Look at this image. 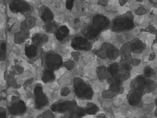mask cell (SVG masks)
<instances>
[{
	"label": "cell",
	"instance_id": "6da1fadb",
	"mask_svg": "<svg viewBox=\"0 0 157 118\" xmlns=\"http://www.w3.org/2000/svg\"><path fill=\"white\" fill-rule=\"evenodd\" d=\"M73 84L74 93L78 98L85 100H91L93 96V89L82 78L74 77Z\"/></svg>",
	"mask_w": 157,
	"mask_h": 118
},
{
	"label": "cell",
	"instance_id": "7a4b0ae2",
	"mask_svg": "<svg viewBox=\"0 0 157 118\" xmlns=\"http://www.w3.org/2000/svg\"><path fill=\"white\" fill-rule=\"evenodd\" d=\"M43 64L46 70L54 71L59 69L62 66L63 60L58 54L50 51L45 54L43 59Z\"/></svg>",
	"mask_w": 157,
	"mask_h": 118
},
{
	"label": "cell",
	"instance_id": "3957f363",
	"mask_svg": "<svg viewBox=\"0 0 157 118\" xmlns=\"http://www.w3.org/2000/svg\"><path fill=\"white\" fill-rule=\"evenodd\" d=\"M134 27V22L130 16L119 17L113 22L112 30L115 32H122L131 30Z\"/></svg>",
	"mask_w": 157,
	"mask_h": 118
},
{
	"label": "cell",
	"instance_id": "277c9868",
	"mask_svg": "<svg viewBox=\"0 0 157 118\" xmlns=\"http://www.w3.org/2000/svg\"><path fill=\"white\" fill-rule=\"evenodd\" d=\"M34 95L36 109H40L48 104V98L44 94L43 86L40 84H37L35 86L34 89Z\"/></svg>",
	"mask_w": 157,
	"mask_h": 118
},
{
	"label": "cell",
	"instance_id": "5b68a950",
	"mask_svg": "<svg viewBox=\"0 0 157 118\" xmlns=\"http://www.w3.org/2000/svg\"><path fill=\"white\" fill-rule=\"evenodd\" d=\"M77 106V104L75 100H63L54 103L51 106V109L53 112L65 113L70 112Z\"/></svg>",
	"mask_w": 157,
	"mask_h": 118
},
{
	"label": "cell",
	"instance_id": "8992f818",
	"mask_svg": "<svg viewBox=\"0 0 157 118\" xmlns=\"http://www.w3.org/2000/svg\"><path fill=\"white\" fill-rule=\"evenodd\" d=\"M10 11L13 13L28 14L31 11L32 8L31 5L23 0H16L12 1L9 5Z\"/></svg>",
	"mask_w": 157,
	"mask_h": 118
},
{
	"label": "cell",
	"instance_id": "52a82bcc",
	"mask_svg": "<svg viewBox=\"0 0 157 118\" xmlns=\"http://www.w3.org/2000/svg\"><path fill=\"white\" fill-rule=\"evenodd\" d=\"M72 48L76 50L89 51L92 48V44L89 40L84 37L77 36L74 38L71 43Z\"/></svg>",
	"mask_w": 157,
	"mask_h": 118
},
{
	"label": "cell",
	"instance_id": "ba28073f",
	"mask_svg": "<svg viewBox=\"0 0 157 118\" xmlns=\"http://www.w3.org/2000/svg\"><path fill=\"white\" fill-rule=\"evenodd\" d=\"M109 19L107 17L98 14L93 17L92 26L101 33L102 30L106 29L109 25Z\"/></svg>",
	"mask_w": 157,
	"mask_h": 118
},
{
	"label": "cell",
	"instance_id": "9c48e42d",
	"mask_svg": "<svg viewBox=\"0 0 157 118\" xmlns=\"http://www.w3.org/2000/svg\"><path fill=\"white\" fill-rule=\"evenodd\" d=\"M26 105L22 100H19L14 103L8 108L9 113L14 116L22 114L26 111Z\"/></svg>",
	"mask_w": 157,
	"mask_h": 118
},
{
	"label": "cell",
	"instance_id": "30bf717a",
	"mask_svg": "<svg viewBox=\"0 0 157 118\" xmlns=\"http://www.w3.org/2000/svg\"><path fill=\"white\" fill-rule=\"evenodd\" d=\"M105 51L106 58L109 60H115L120 55V51L115 46L105 43L101 48Z\"/></svg>",
	"mask_w": 157,
	"mask_h": 118
},
{
	"label": "cell",
	"instance_id": "8fae6325",
	"mask_svg": "<svg viewBox=\"0 0 157 118\" xmlns=\"http://www.w3.org/2000/svg\"><path fill=\"white\" fill-rule=\"evenodd\" d=\"M144 91L141 89L134 88L133 92L128 97V103L130 105L137 106L138 105L141 100V97Z\"/></svg>",
	"mask_w": 157,
	"mask_h": 118
},
{
	"label": "cell",
	"instance_id": "7c38bea8",
	"mask_svg": "<svg viewBox=\"0 0 157 118\" xmlns=\"http://www.w3.org/2000/svg\"><path fill=\"white\" fill-rule=\"evenodd\" d=\"M99 33L100 32L94 28L92 25L87 27L83 31L84 38H85L88 40H93V39H96Z\"/></svg>",
	"mask_w": 157,
	"mask_h": 118
},
{
	"label": "cell",
	"instance_id": "4fadbf2b",
	"mask_svg": "<svg viewBox=\"0 0 157 118\" xmlns=\"http://www.w3.org/2000/svg\"><path fill=\"white\" fill-rule=\"evenodd\" d=\"M41 17L44 22L49 23L54 20V14L49 8L43 6L41 9Z\"/></svg>",
	"mask_w": 157,
	"mask_h": 118
},
{
	"label": "cell",
	"instance_id": "5bb4252c",
	"mask_svg": "<svg viewBox=\"0 0 157 118\" xmlns=\"http://www.w3.org/2000/svg\"><path fill=\"white\" fill-rule=\"evenodd\" d=\"M145 48L144 43L141 41L140 39H134L130 45L131 51L135 54L142 53Z\"/></svg>",
	"mask_w": 157,
	"mask_h": 118
},
{
	"label": "cell",
	"instance_id": "9a60e30c",
	"mask_svg": "<svg viewBox=\"0 0 157 118\" xmlns=\"http://www.w3.org/2000/svg\"><path fill=\"white\" fill-rule=\"evenodd\" d=\"M48 41V36L45 34L37 33L32 37V42L36 46H41Z\"/></svg>",
	"mask_w": 157,
	"mask_h": 118
},
{
	"label": "cell",
	"instance_id": "2e32d148",
	"mask_svg": "<svg viewBox=\"0 0 157 118\" xmlns=\"http://www.w3.org/2000/svg\"><path fill=\"white\" fill-rule=\"evenodd\" d=\"M69 34V30L66 25L59 27L55 33V37L59 41H63Z\"/></svg>",
	"mask_w": 157,
	"mask_h": 118
},
{
	"label": "cell",
	"instance_id": "e0dca14e",
	"mask_svg": "<svg viewBox=\"0 0 157 118\" xmlns=\"http://www.w3.org/2000/svg\"><path fill=\"white\" fill-rule=\"evenodd\" d=\"M85 109L78 105L69 112V116L68 118H82L86 114Z\"/></svg>",
	"mask_w": 157,
	"mask_h": 118
},
{
	"label": "cell",
	"instance_id": "ac0fdd59",
	"mask_svg": "<svg viewBox=\"0 0 157 118\" xmlns=\"http://www.w3.org/2000/svg\"><path fill=\"white\" fill-rule=\"evenodd\" d=\"M25 52L26 56L29 59H33L37 55V47L33 45H28L25 47Z\"/></svg>",
	"mask_w": 157,
	"mask_h": 118
},
{
	"label": "cell",
	"instance_id": "d6986e66",
	"mask_svg": "<svg viewBox=\"0 0 157 118\" xmlns=\"http://www.w3.org/2000/svg\"><path fill=\"white\" fill-rule=\"evenodd\" d=\"M55 75L53 71L46 70L43 73V74L42 76V80L44 83H47L54 81L55 80Z\"/></svg>",
	"mask_w": 157,
	"mask_h": 118
},
{
	"label": "cell",
	"instance_id": "ffe728a7",
	"mask_svg": "<svg viewBox=\"0 0 157 118\" xmlns=\"http://www.w3.org/2000/svg\"><path fill=\"white\" fill-rule=\"evenodd\" d=\"M120 85H121V81L119 80V79L118 78L113 79V83L110 85V91L113 94L119 92L121 89Z\"/></svg>",
	"mask_w": 157,
	"mask_h": 118
},
{
	"label": "cell",
	"instance_id": "44dd1931",
	"mask_svg": "<svg viewBox=\"0 0 157 118\" xmlns=\"http://www.w3.org/2000/svg\"><path fill=\"white\" fill-rule=\"evenodd\" d=\"M107 71L109 73L111 74L112 77H113V79L117 78L118 74H119V73L120 71L119 69V65L116 63H112L108 66Z\"/></svg>",
	"mask_w": 157,
	"mask_h": 118
},
{
	"label": "cell",
	"instance_id": "7402d4cb",
	"mask_svg": "<svg viewBox=\"0 0 157 118\" xmlns=\"http://www.w3.org/2000/svg\"><path fill=\"white\" fill-rule=\"evenodd\" d=\"M85 109L86 113L89 115H95L99 111L98 106L93 103H89Z\"/></svg>",
	"mask_w": 157,
	"mask_h": 118
},
{
	"label": "cell",
	"instance_id": "603a6c76",
	"mask_svg": "<svg viewBox=\"0 0 157 118\" xmlns=\"http://www.w3.org/2000/svg\"><path fill=\"white\" fill-rule=\"evenodd\" d=\"M97 74L98 77L100 80H104L107 79L109 76V72L107 71V68L104 66H99L97 69Z\"/></svg>",
	"mask_w": 157,
	"mask_h": 118
},
{
	"label": "cell",
	"instance_id": "cb8c5ba5",
	"mask_svg": "<svg viewBox=\"0 0 157 118\" xmlns=\"http://www.w3.org/2000/svg\"><path fill=\"white\" fill-rule=\"evenodd\" d=\"M28 36V33L27 31H22L16 34L15 40L17 43H21L26 40Z\"/></svg>",
	"mask_w": 157,
	"mask_h": 118
},
{
	"label": "cell",
	"instance_id": "d4e9b609",
	"mask_svg": "<svg viewBox=\"0 0 157 118\" xmlns=\"http://www.w3.org/2000/svg\"><path fill=\"white\" fill-rule=\"evenodd\" d=\"M6 57V43L5 41H0V61L5 60Z\"/></svg>",
	"mask_w": 157,
	"mask_h": 118
},
{
	"label": "cell",
	"instance_id": "484cf974",
	"mask_svg": "<svg viewBox=\"0 0 157 118\" xmlns=\"http://www.w3.org/2000/svg\"><path fill=\"white\" fill-rule=\"evenodd\" d=\"M156 89V84L155 83L149 80H146L145 83V92H152L153 91Z\"/></svg>",
	"mask_w": 157,
	"mask_h": 118
},
{
	"label": "cell",
	"instance_id": "4316f807",
	"mask_svg": "<svg viewBox=\"0 0 157 118\" xmlns=\"http://www.w3.org/2000/svg\"><path fill=\"white\" fill-rule=\"evenodd\" d=\"M58 28L57 25L55 23H52V22L47 23L46 27V31L48 33H54V32L56 33Z\"/></svg>",
	"mask_w": 157,
	"mask_h": 118
},
{
	"label": "cell",
	"instance_id": "83f0119b",
	"mask_svg": "<svg viewBox=\"0 0 157 118\" xmlns=\"http://www.w3.org/2000/svg\"><path fill=\"white\" fill-rule=\"evenodd\" d=\"M153 73H154V71H153V69L149 66L146 67L144 70V74L145 76L147 77H150L152 75H153Z\"/></svg>",
	"mask_w": 157,
	"mask_h": 118
},
{
	"label": "cell",
	"instance_id": "f1b7e54d",
	"mask_svg": "<svg viewBox=\"0 0 157 118\" xmlns=\"http://www.w3.org/2000/svg\"><path fill=\"white\" fill-rule=\"evenodd\" d=\"M136 14L138 16H142V15H144L145 14H146L147 13V11L146 9L143 8V7H139L135 11Z\"/></svg>",
	"mask_w": 157,
	"mask_h": 118
},
{
	"label": "cell",
	"instance_id": "f546056e",
	"mask_svg": "<svg viewBox=\"0 0 157 118\" xmlns=\"http://www.w3.org/2000/svg\"><path fill=\"white\" fill-rule=\"evenodd\" d=\"M103 95L106 98H112L113 97V93H112L110 91H106L103 93Z\"/></svg>",
	"mask_w": 157,
	"mask_h": 118
},
{
	"label": "cell",
	"instance_id": "4dcf8cb0",
	"mask_svg": "<svg viewBox=\"0 0 157 118\" xmlns=\"http://www.w3.org/2000/svg\"><path fill=\"white\" fill-rule=\"evenodd\" d=\"M74 1H71V0H69V1H67L66 2V8L67 9L71 11L73 7H74Z\"/></svg>",
	"mask_w": 157,
	"mask_h": 118
},
{
	"label": "cell",
	"instance_id": "1f68e13d",
	"mask_svg": "<svg viewBox=\"0 0 157 118\" xmlns=\"http://www.w3.org/2000/svg\"><path fill=\"white\" fill-rule=\"evenodd\" d=\"M122 70H123L124 71H129L131 69V65L128 62H125V63H122Z\"/></svg>",
	"mask_w": 157,
	"mask_h": 118
},
{
	"label": "cell",
	"instance_id": "d6a6232c",
	"mask_svg": "<svg viewBox=\"0 0 157 118\" xmlns=\"http://www.w3.org/2000/svg\"><path fill=\"white\" fill-rule=\"evenodd\" d=\"M141 60L139 59H132V61H131V63L134 66L139 65L141 63Z\"/></svg>",
	"mask_w": 157,
	"mask_h": 118
},
{
	"label": "cell",
	"instance_id": "836d02e7",
	"mask_svg": "<svg viewBox=\"0 0 157 118\" xmlns=\"http://www.w3.org/2000/svg\"><path fill=\"white\" fill-rule=\"evenodd\" d=\"M0 118H6V113L5 110H0Z\"/></svg>",
	"mask_w": 157,
	"mask_h": 118
},
{
	"label": "cell",
	"instance_id": "e575fe53",
	"mask_svg": "<svg viewBox=\"0 0 157 118\" xmlns=\"http://www.w3.org/2000/svg\"><path fill=\"white\" fill-rule=\"evenodd\" d=\"M98 4L100 6H101L106 7L107 5V2H106V1H98Z\"/></svg>",
	"mask_w": 157,
	"mask_h": 118
},
{
	"label": "cell",
	"instance_id": "d590c367",
	"mask_svg": "<svg viewBox=\"0 0 157 118\" xmlns=\"http://www.w3.org/2000/svg\"><path fill=\"white\" fill-rule=\"evenodd\" d=\"M155 57H156L155 54L154 53H152L151 54H150L149 57H148V59H149L150 61H152V60H153L155 59Z\"/></svg>",
	"mask_w": 157,
	"mask_h": 118
},
{
	"label": "cell",
	"instance_id": "8d00e7d4",
	"mask_svg": "<svg viewBox=\"0 0 157 118\" xmlns=\"http://www.w3.org/2000/svg\"><path fill=\"white\" fill-rule=\"evenodd\" d=\"M44 117L45 118H54V116L52 113H50V114H47L46 115H45Z\"/></svg>",
	"mask_w": 157,
	"mask_h": 118
},
{
	"label": "cell",
	"instance_id": "74e56055",
	"mask_svg": "<svg viewBox=\"0 0 157 118\" xmlns=\"http://www.w3.org/2000/svg\"><path fill=\"white\" fill-rule=\"evenodd\" d=\"M96 118H108V117L104 114H100L97 116Z\"/></svg>",
	"mask_w": 157,
	"mask_h": 118
},
{
	"label": "cell",
	"instance_id": "f35d334b",
	"mask_svg": "<svg viewBox=\"0 0 157 118\" xmlns=\"http://www.w3.org/2000/svg\"><path fill=\"white\" fill-rule=\"evenodd\" d=\"M148 30H149L151 32H155V28L153 27V26H150V27L148 28Z\"/></svg>",
	"mask_w": 157,
	"mask_h": 118
},
{
	"label": "cell",
	"instance_id": "ab89813d",
	"mask_svg": "<svg viewBox=\"0 0 157 118\" xmlns=\"http://www.w3.org/2000/svg\"><path fill=\"white\" fill-rule=\"evenodd\" d=\"M119 3H120V5L121 6H123V5H124L125 4H126V3H127V1H119Z\"/></svg>",
	"mask_w": 157,
	"mask_h": 118
}]
</instances>
